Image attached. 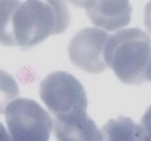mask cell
I'll return each instance as SVG.
<instances>
[{
    "label": "cell",
    "mask_w": 151,
    "mask_h": 141,
    "mask_svg": "<svg viewBox=\"0 0 151 141\" xmlns=\"http://www.w3.org/2000/svg\"><path fill=\"white\" fill-rule=\"evenodd\" d=\"M70 23L62 1H0V44L29 49L51 34L66 31Z\"/></svg>",
    "instance_id": "obj_1"
},
{
    "label": "cell",
    "mask_w": 151,
    "mask_h": 141,
    "mask_svg": "<svg viewBox=\"0 0 151 141\" xmlns=\"http://www.w3.org/2000/svg\"><path fill=\"white\" fill-rule=\"evenodd\" d=\"M104 61L121 82L142 84L149 77L151 39L141 29H122L109 37L104 49Z\"/></svg>",
    "instance_id": "obj_2"
},
{
    "label": "cell",
    "mask_w": 151,
    "mask_h": 141,
    "mask_svg": "<svg viewBox=\"0 0 151 141\" xmlns=\"http://www.w3.org/2000/svg\"><path fill=\"white\" fill-rule=\"evenodd\" d=\"M40 96L55 117L87 113L84 87L71 74L57 71L47 75L40 84Z\"/></svg>",
    "instance_id": "obj_3"
},
{
    "label": "cell",
    "mask_w": 151,
    "mask_h": 141,
    "mask_svg": "<svg viewBox=\"0 0 151 141\" xmlns=\"http://www.w3.org/2000/svg\"><path fill=\"white\" fill-rule=\"evenodd\" d=\"M11 141H49L53 119L32 99H16L5 108Z\"/></svg>",
    "instance_id": "obj_4"
},
{
    "label": "cell",
    "mask_w": 151,
    "mask_h": 141,
    "mask_svg": "<svg viewBox=\"0 0 151 141\" xmlns=\"http://www.w3.org/2000/svg\"><path fill=\"white\" fill-rule=\"evenodd\" d=\"M109 36L99 28H84L72 37L68 46L71 62L87 73L97 74L106 67L104 61V49Z\"/></svg>",
    "instance_id": "obj_5"
},
{
    "label": "cell",
    "mask_w": 151,
    "mask_h": 141,
    "mask_svg": "<svg viewBox=\"0 0 151 141\" xmlns=\"http://www.w3.org/2000/svg\"><path fill=\"white\" fill-rule=\"evenodd\" d=\"M75 4L84 5L91 21L105 31H117L124 28L132 19V5L126 0H99Z\"/></svg>",
    "instance_id": "obj_6"
},
{
    "label": "cell",
    "mask_w": 151,
    "mask_h": 141,
    "mask_svg": "<svg viewBox=\"0 0 151 141\" xmlns=\"http://www.w3.org/2000/svg\"><path fill=\"white\" fill-rule=\"evenodd\" d=\"M54 134L57 141H103L101 131L87 113L55 117Z\"/></svg>",
    "instance_id": "obj_7"
},
{
    "label": "cell",
    "mask_w": 151,
    "mask_h": 141,
    "mask_svg": "<svg viewBox=\"0 0 151 141\" xmlns=\"http://www.w3.org/2000/svg\"><path fill=\"white\" fill-rule=\"evenodd\" d=\"M103 141H141V127L130 117L112 119L101 128Z\"/></svg>",
    "instance_id": "obj_8"
},
{
    "label": "cell",
    "mask_w": 151,
    "mask_h": 141,
    "mask_svg": "<svg viewBox=\"0 0 151 141\" xmlns=\"http://www.w3.org/2000/svg\"><path fill=\"white\" fill-rule=\"evenodd\" d=\"M19 86L12 75L0 70V113L5 112V108L19 96Z\"/></svg>",
    "instance_id": "obj_9"
},
{
    "label": "cell",
    "mask_w": 151,
    "mask_h": 141,
    "mask_svg": "<svg viewBox=\"0 0 151 141\" xmlns=\"http://www.w3.org/2000/svg\"><path fill=\"white\" fill-rule=\"evenodd\" d=\"M141 141H151V105L141 120Z\"/></svg>",
    "instance_id": "obj_10"
},
{
    "label": "cell",
    "mask_w": 151,
    "mask_h": 141,
    "mask_svg": "<svg viewBox=\"0 0 151 141\" xmlns=\"http://www.w3.org/2000/svg\"><path fill=\"white\" fill-rule=\"evenodd\" d=\"M145 25H146L147 31L151 33V1L147 3L146 9H145Z\"/></svg>",
    "instance_id": "obj_11"
},
{
    "label": "cell",
    "mask_w": 151,
    "mask_h": 141,
    "mask_svg": "<svg viewBox=\"0 0 151 141\" xmlns=\"http://www.w3.org/2000/svg\"><path fill=\"white\" fill-rule=\"evenodd\" d=\"M0 141H11V137L8 134L7 129L4 128V125L0 123Z\"/></svg>",
    "instance_id": "obj_12"
},
{
    "label": "cell",
    "mask_w": 151,
    "mask_h": 141,
    "mask_svg": "<svg viewBox=\"0 0 151 141\" xmlns=\"http://www.w3.org/2000/svg\"><path fill=\"white\" fill-rule=\"evenodd\" d=\"M147 81L151 82V63H150V69H149V77H147Z\"/></svg>",
    "instance_id": "obj_13"
}]
</instances>
